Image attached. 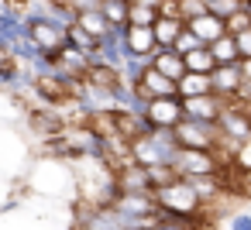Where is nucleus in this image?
<instances>
[{"label":"nucleus","mask_w":251,"mask_h":230,"mask_svg":"<svg viewBox=\"0 0 251 230\" xmlns=\"http://www.w3.org/2000/svg\"><path fill=\"white\" fill-rule=\"evenodd\" d=\"M206 4H213V0H206Z\"/></svg>","instance_id":"33"},{"label":"nucleus","mask_w":251,"mask_h":230,"mask_svg":"<svg viewBox=\"0 0 251 230\" xmlns=\"http://www.w3.org/2000/svg\"><path fill=\"white\" fill-rule=\"evenodd\" d=\"M66 45H73V48H83L86 55H93V52L100 48V38H97V35H90L86 28L73 24V28H69V42H66ZM66 45H62V48H66Z\"/></svg>","instance_id":"20"},{"label":"nucleus","mask_w":251,"mask_h":230,"mask_svg":"<svg viewBox=\"0 0 251 230\" xmlns=\"http://www.w3.org/2000/svg\"><path fill=\"white\" fill-rule=\"evenodd\" d=\"M100 7L110 24H131V0H103Z\"/></svg>","instance_id":"21"},{"label":"nucleus","mask_w":251,"mask_h":230,"mask_svg":"<svg viewBox=\"0 0 251 230\" xmlns=\"http://www.w3.org/2000/svg\"><path fill=\"white\" fill-rule=\"evenodd\" d=\"M162 18V11L158 7H151V4H131V24H148V28H155V21Z\"/></svg>","instance_id":"24"},{"label":"nucleus","mask_w":251,"mask_h":230,"mask_svg":"<svg viewBox=\"0 0 251 230\" xmlns=\"http://www.w3.org/2000/svg\"><path fill=\"white\" fill-rule=\"evenodd\" d=\"M151 69V55H127L124 59V66H121V76L127 79V83H141V76Z\"/></svg>","instance_id":"19"},{"label":"nucleus","mask_w":251,"mask_h":230,"mask_svg":"<svg viewBox=\"0 0 251 230\" xmlns=\"http://www.w3.org/2000/svg\"><path fill=\"white\" fill-rule=\"evenodd\" d=\"M186 103V120H220L227 100L217 93H203V96H182Z\"/></svg>","instance_id":"7"},{"label":"nucleus","mask_w":251,"mask_h":230,"mask_svg":"<svg viewBox=\"0 0 251 230\" xmlns=\"http://www.w3.org/2000/svg\"><path fill=\"white\" fill-rule=\"evenodd\" d=\"M151 66H155L158 72L172 76V79H182V76L189 72V66H186V55H182L176 45H158V48L151 52Z\"/></svg>","instance_id":"9"},{"label":"nucleus","mask_w":251,"mask_h":230,"mask_svg":"<svg viewBox=\"0 0 251 230\" xmlns=\"http://www.w3.org/2000/svg\"><path fill=\"white\" fill-rule=\"evenodd\" d=\"M148 117L155 127H179L186 120V103L182 96H158V100H148Z\"/></svg>","instance_id":"5"},{"label":"nucleus","mask_w":251,"mask_h":230,"mask_svg":"<svg viewBox=\"0 0 251 230\" xmlns=\"http://www.w3.org/2000/svg\"><path fill=\"white\" fill-rule=\"evenodd\" d=\"M138 4H151V7H158V11H162V0H138Z\"/></svg>","instance_id":"32"},{"label":"nucleus","mask_w":251,"mask_h":230,"mask_svg":"<svg viewBox=\"0 0 251 230\" xmlns=\"http://www.w3.org/2000/svg\"><path fill=\"white\" fill-rule=\"evenodd\" d=\"M155 199H158L162 206H169V209H179V213H200V209H206V203L200 199L196 185H193L186 175H179L176 182L155 189Z\"/></svg>","instance_id":"4"},{"label":"nucleus","mask_w":251,"mask_h":230,"mask_svg":"<svg viewBox=\"0 0 251 230\" xmlns=\"http://www.w3.org/2000/svg\"><path fill=\"white\" fill-rule=\"evenodd\" d=\"M21 117H28V107L21 103V96L0 86V120H7V124H18Z\"/></svg>","instance_id":"14"},{"label":"nucleus","mask_w":251,"mask_h":230,"mask_svg":"<svg viewBox=\"0 0 251 230\" xmlns=\"http://www.w3.org/2000/svg\"><path fill=\"white\" fill-rule=\"evenodd\" d=\"M138 90H141V96H145V100H158V96H179V79H172V76H165V72H158V69L151 66V69L141 76Z\"/></svg>","instance_id":"8"},{"label":"nucleus","mask_w":251,"mask_h":230,"mask_svg":"<svg viewBox=\"0 0 251 230\" xmlns=\"http://www.w3.org/2000/svg\"><path fill=\"white\" fill-rule=\"evenodd\" d=\"M18 179H11V175H4L0 172V213H7V209H14L21 199H18Z\"/></svg>","instance_id":"22"},{"label":"nucleus","mask_w":251,"mask_h":230,"mask_svg":"<svg viewBox=\"0 0 251 230\" xmlns=\"http://www.w3.org/2000/svg\"><path fill=\"white\" fill-rule=\"evenodd\" d=\"M186 31V18H179V14H162L158 21H155V38H158V45H176V38Z\"/></svg>","instance_id":"12"},{"label":"nucleus","mask_w":251,"mask_h":230,"mask_svg":"<svg viewBox=\"0 0 251 230\" xmlns=\"http://www.w3.org/2000/svg\"><path fill=\"white\" fill-rule=\"evenodd\" d=\"M206 11H210L206 0H182V4H179V18H186V21H193V18L206 14Z\"/></svg>","instance_id":"26"},{"label":"nucleus","mask_w":251,"mask_h":230,"mask_svg":"<svg viewBox=\"0 0 251 230\" xmlns=\"http://www.w3.org/2000/svg\"><path fill=\"white\" fill-rule=\"evenodd\" d=\"M237 45H241V55H244V59H251V28L237 35Z\"/></svg>","instance_id":"30"},{"label":"nucleus","mask_w":251,"mask_h":230,"mask_svg":"<svg viewBox=\"0 0 251 230\" xmlns=\"http://www.w3.org/2000/svg\"><path fill=\"white\" fill-rule=\"evenodd\" d=\"M131 4H134V0H131Z\"/></svg>","instance_id":"34"},{"label":"nucleus","mask_w":251,"mask_h":230,"mask_svg":"<svg viewBox=\"0 0 251 230\" xmlns=\"http://www.w3.org/2000/svg\"><path fill=\"white\" fill-rule=\"evenodd\" d=\"M76 161L55 158V155H38L35 161H28L25 175L18 179L25 192L38 196V199H62V203H76L79 199V175L73 168Z\"/></svg>","instance_id":"1"},{"label":"nucleus","mask_w":251,"mask_h":230,"mask_svg":"<svg viewBox=\"0 0 251 230\" xmlns=\"http://www.w3.org/2000/svg\"><path fill=\"white\" fill-rule=\"evenodd\" d=\"M213 93V72H186L179 79V96H203Z\"/></svg>","instance_id":"13"},{"label":"nucleus","mask_w":251,"mask_h":230,"mask_svg":"<svg viewBox=\"0 0 251 230\" xmlns=\"http://www.w3.org/2000/svg\"><path fill=\"white\" fill-rule=\"evenodd\" d=\"M206 45H213L220 35H227V21L220 18V14H213V11H206V14H200V18H193V21H186Z\"/></svg>","instance_id":"11"},{"label":"nucleus","mask_w":251,"mask_h":230,"mask_svg":"<svg viewBox=\"0 0 251 230\" xmlns=\"http://www.w3.org/2000/svg\"><path fill=\"white\" fill-rule=\"evenodd\" d=\"M31 161V151H28V141L18 134L14 124L0 120V172L11 175V179H21L25 168Z\"/></svg>","instance_id":"2"},{"label":"nucleus","mask_w":251,"mask_h":230,"mask_svg":"<svg viewBox=\"0 0 251 230\" xmlns=\"http://www.w3.org/2000/svg\"><path fill=\"white\" fill-rule=\"evenodd\" d=\"M200 45H206V42H203V38H200V35H196L189 24H186V31L176 38V48H179L182 55H186V52H193V48H200Z\"/></svg>","instance_id":"25"},{"label":"nucleus","mask_w":251,"mask_h":230,"mask_svg":"<svg viewBox=\"0 0 251 230\" xmlns=\"http://www.w3.org/2000/svg\"><path fill=\"white\" fill-rule=\"evenodd\" d=\"M210 11H213V14H220V18L227 21V18H234V14L241 11V0H213Z\"/></svg>","instance_id":"27"},{"label":"nucleus","mask_w":251,"mask_h":230,"mask_svg":"<svg viewBox=\"0 0 251 230\" xmlns=\"http://www.w3.org/2000/svg\"><path fill=\"white\" fill-rule=\"evenodd\" d=\"M79 28H86L90 35H97V38H103L107 31H110V21H107V14H103V7H90V11H79V21H76Z\"/></svg>","instance_id":"16"},{"label":"nucleus","mask_w":251,"mask_h":230,"mask_svg":"<svg viewBox=\"0 0 251 230\" xmlns=\"http://www.w3.org/2000/svg\"><path fill=\"white\" fill-rule=\"evenodd\" d=\"M172 165H176V172L186 175V179H196V175H220V172H224L220 151H210V148H186V144H179Z\"/></svg>","instance_id":"3"},{"label":"nucleus","mask_w":251,"mask_h":230,"mask_svg":"<svg viewBox=\"0 0 251 230\" xmlns=\"http://www.w3.org/2000/svg\"><path fill=\"white\" fill-rule=\"evenodd\" d=\"M241 90H244V69H241V62H230V66H217L213 69V93L217 96H224L227 103H237Z\"/></svg>","instance_id":"6"},{"label":"nucleus","mask_w":251,"mask_h":230,"mask_svg":"<svg viewBox=\"0 0 251 230\" xmlns=\"http://www.w3.org/2000/svg\"><path fill=\"white\" fill-rule=\"evenodd\" d=\"M158 48V38H155V28L148 24H131V35L124 42V59L127 55H151Z\"/></svg>","instance_id":"10"},{"label":"nucleus","mask_w":251,"mask_h":230,"mask_svg":"<svg viewBox=\"0 0 251 230\" xmlns=\"http://www.w3.org/2000/svg\"><path fill=\"white\" fill-rule=\"evenodd\" d=\"M69 4H73L76 11H90V7H100L103 0H69Z\"/></svg>","instance_id":"31"},{"label":"nucleus","mask_w":251,"mask_h":230,"mask_svg":"<svg viewBox=\"0 0 251 230\" xmlns=\"http://www.w3.org/2000/svg\"><path fill=\"white\" fill-rule=\"evenodd\" d=\"M227 223H230V230H251V213H248V209H241V213H234Z\"/></svg>","instance_id":"29"},{"label":"nucleus","mask_w":251,"mask_h":230,"mask_svg":"<svg viewBox=\"0 0 251 230\" xmlns=\"http://www.w3.org/2000/svg\"><path fill=\"white\" fill-rule=\"evenodd\" d=\"M59 62H62L66 69H73V72H79V76H86V72H90V55H86L83 48H73V45H66V48H59Z\"/></svg>","instance_id":"18"},{"label":"nucleus","mask_w":251,"mask_h":230,"mask_svg":"<svg viewBox=\"0 0 251 230\" xmlns=\"http://www.w3.org/2000/svg\"><path fill=\"white\" fill-rule=\"evenodd\" d=\"M186 66H189V72H213L220 62H217V55H213L210 45H200V48L186 52Z\"/></svg>","instance_id":"17"},{"label":"nucleus","mask_w":251,"mask_h":230,"mask_svg":"<svg viewBox=\"0 0 251 230\" xmlns=\"http://www.w3.org/2000/svg\"><path fill=\"white\" fill-rule=\"evenodd\" d=\"M210 48H213V55H217L220 66H230V62H241V59H244V55H241V45H237V35H230V31L220 35Z\"/></svg>","instance_id":"15"},{"label":"nucleus","mask_w":251,"mask_h":230,"mask_svg":"<svg viewBox=\"0 0 251 230\" xmlns=\"http://www.w3.org/2000/svg\"><path fill=\"white\" fill-rule=\"evenodd\" d=\"M11 52H14V59H18V62H25V66H31V62H35V59H38V55H42L45 48H42V45H38V42H35V38L28 35V38H21V42H14V45H11Z\"/></svg>","instance_id":"23"},{"label":"nucleus","mask_w":251,"mask_h":230,"mask_svg":"<svg viewBox=\"0 0 251 230\" xmlns=\"http://www.w3.org/2000/svg\"><path fill=\"white\" fill-rule=\"evenodd\" d=\"M73 230H76V227H73Z\"/></svg>","instance_id":"35"},{"label":"nucleus","mask_w":251,"mask_h":230,"mask_svg":"<svg viewBox=\"0 0 251 230\" xmlns=\"http://www.w3.org/2000/svg\"><path fill=\"white\" fill-rule=\"evenodd\" d=\"M248 28H251V14H248L244 7H241L234 18H227V31H230V35H241V31H248Z\"/></svg>","instance_id":"28"}]
</instances>
